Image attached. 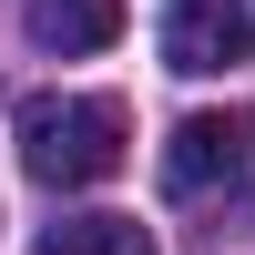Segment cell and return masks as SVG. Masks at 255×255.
Listing matches in <instances>:
<instances>
[{
    "instance_id": "1",
    "label": "cell",
    "mask_w": 255,
    "mask_h": 255,
    "mask_svg": "<svg viewBox=\"0 0 255 255\" xmlns=\"http://www.w3.org/2000/svg\"><path fill=\"white\" fill-rule=\"evenodd\" d=\"M123 102L102 92H31L20 102V174L51 184V194H82V184L123 174Z\"/></svg>"
},
{
    "instance_id": "2",
    "label": "cell",
    "mask_w": 255,
    "mask_h": 255,
    "mask_svg": "<svg viewBox=\"0 0 255 255\" xmlns=\"http://www.w3.org/2000/svg\"><path fill=\"white\" fill-rule=\"evenodd\" d=\"M245 174H255V123L245 113L174 123V143H163V194H174V204H204L215 184H245Z\"/></svg>"
},
{
    "instance_id": "3",
    "label": "cell",
    "mask_w": 255,
    "mask_h": 255,
    "mask_svg": "<svg viewBox=\"0 0 255 255\" xmlns=\"http://www.w3.org/2000/svg\"><path fill=\"white\" fill-rule=\"evenodd\" d=\"M255 51V20L245 0H163V61L174 72H235V61Z\"/></svg>"
},
{
    "instance_id": "4",
    "label": "cell",
    "mask_w": 255,
    "mask_h": 255,
    "mask_svg": "<svg viewBox=\"0 0 255 255\" xmlns=\"http://www.w3.org/2000/svg\"><path fill=\"white\" fill-rule=\"evenodd\" d=\"M31 41L41 51H102V41H123V0H31Z\"/></svg>"
},
{
    "instance_id": "5",
    "label": "cell",
    "mask_w": 255,
    "mask_h": 255,
    "mask_svg": "<svg viewBox=\"0 0 255 255\" xmlns=\"http://www.w3.org/2000/svg\"><path fill=\"white\" fill-rule=\"evenodd\" d=\"M51 255H163L133 215H82V225H51Z\"/></svg>"
}]
</instances>
